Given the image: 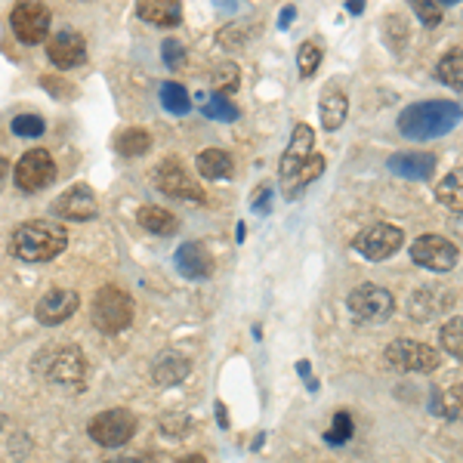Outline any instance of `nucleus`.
I'll return each instance as SVG.
<instances>
[{
	"mask_svg": "<svg viewBox=\"0 0 463 463\" xmlns=\"http://www.w3.org/2000/svg\"><path fill=\"white\" fill-rule=\"evenodd\" d=\"M69 248V232L50 220L19 222L10 235V250L25 263H50Z\"/></svg>",
	"mask_w": 463,
	"mask_h": 463,
	"instance_id": "f257e3e1",
	"label": "nucleus"
},
{
	"mask_svg": "<svg viewBox=\"0 0 463 463\" xmlns=\"http://www.w3.org/2000/svg\"><path fill=\"white\" fill-rule=\"evenodd\" d=\"M460 121V106L448 99L414 102L399 115V130L408 139H436L451 133Z\"/></svg>",
	"mask_w": 463,
	"mask_h": 463,
	"instance_id": "f03ea898",
	"label": "nucleus"
},
{
	"mask_svg": "<svg viewBox=\"0 0 463 463\" xmlns=\"http://www.w3.org/2000/svg\"><path fill=\"white\" fill-rule=\"evenodd\" d=\"M90 318L102 334H121L133 325V300L121 288L106 285L96 290L93 306H90Z\"/></svg>",
	"mask_w": 463,
	"mask_h": 463,
	"instance_id": "7ed1b4c3",
	"label": "nucleus"
},
{
	"mask_svg": "<svg viewBox=\"0 0 463 463\" xmlns=\"http://www.w3.org/2000/svg\"><path fill=\"white\" fill-rule=\"evenodd\" d=\"M34 368L41 371L47 380L53 383H84L87 380V358L78 346H56V349H43L41 355L34 358Z\"/></svg>",
	"mask_w": 463,
	"mask_h": 463,
	"instance_id": "20e7f679",
	"label": "nucleus"
},
{
	"mask_svg": "<svg viewBox=\"0 0 463 463\" xmlns=\"http://www.w3.org/2000/svg\"><path fill=\"white\" fill-rule=\"evenodd\" d=\"M386 362L395 371H408V374H432V371L442 364V355L420 340H392L386 346Z\"/></svg>",
	"mask_w": 463,
	"mask_h": 463,
	"instance_id": "39448f33",
	"label": "nucleus"
},
{
	"mask_svg": "<svg viewBox=\"0 0 463 463\" xmlns=\"http://www.w3.org/2000/svg\"><path fill=\"white\" fill-rule=\"evenodd\" d=\"M405 244V232L392 222H374V226H364L355 235L353 248L362 253L371 263H380V260H390L395 250H402Z\"/></svg>",
	"mask_w": 463,
	"mask_h": 463,
	"instance_id": "423d86ee",
	"label": "nucleus"
},
{
	"mask_svg": "<svg viewBox=\"0 0 463 463\" xmlns=\"http://www.w3.org/2000/svg\"><path fill=\"white\" fill-rule=\"evenodd\" d=\"M90 439H93L96 445L102 448H121L133 439V432H137V417L130 414V411L124 408H111V411H102V414H96L93 420H90Z\"/></svg>",
	"mask_w": 463,
	"mask_h": 463,
	"instance_id": "0eeeda50",
	"label": "nucleus"
},
{
	"mask_svg": "<svg viewBox=\"0 0 463 463\" xmlns=\"http://www.w3.org/2000/svg\"><path fill=\"white\" fill-rule=\"evenodd\" d=\"M349 312H353V318L362 321V325H383L395 312V300L386 288L358 285L353 294H349Z\"/></svg>",
	"mask_w": 463,
	"mask_h": 463,
	"instance_id": "6e6552de",
	"label": "nucleus"
},
{
	"mask_svg": "<svg viewBox=\"0 0 463 463\" xmlns=\"http://www.w3.org/2000/svg\"><path fill=\"white\" fill-rule=\"evenodd\" d=\"M155 183L164 195L179 198V201H192V204H204V189L195 183V176H189V170L183 167V161L167 158L158 164L155 170Z\"/></svg>",
	"mask_w": 463,
	"mask_h": 463,
	"instance_id": "1a4fd4ad",
	"label": "nucleus"
},
{
	"mask_svg": "<svg viewBox=\"0 0 463 463\" xmlns=\"http://www.w3.org/2000/svg\"><path fill=\"white\" fill-rule=\"evenodd\" d=\"M13 179H16V185L22 192H41L47 189L50 183L56 179V161L53 155L47 152V148H32V152H25L16 164V170H13Z\"/></svg>",
	"mask_w": 463,
	"mask_h": 463,
	"instance_id": "9d476101",
	"label": "nucleus"
},
{
	"mask_svg": "<svg viewBox=\"0 0 463 463\" xmlns=\"http://www.w3.org/2000/svg\"><path fill=\"white\" fill-rule=\"evenodd\" d=\"M411 260L430 272H451L460 260V250L442 235H420L411 244Z\"/></svg>",
	"mask_w": 463,
	"mask_h": 463,
	"instance_id": "9b49d317",
	"label": "nucleus"
},
{
	"mask_svg": "<svg viewBox=\"0 0 463 463\" xmlns=\"http://www.w3.org/2000/svg\"><path fill=\"white\" fill-rule=\"evenodd\" d=\"M13 34L19 37L22 43H41L47 41L50 34V10L43 4H19L10 16Z\"/></svg>",
	"mask_w": 463,
	"mask_h": 463,
	"instance_id": "f8f14e48",
	"label": "nucleus"
},
{
	"mask_svg": "<svg viewBox=\"0 0 463 463\" xmlns=\"http://www.w3.org/2000/svg\"><path fill=\"white\" fill-rule=\"evenodd\" d=\"M53 213L62 216V220H71V222H84L99 213V201H96V192L90 189V185L78 183V185H71V189H65L62 195L53 201Z\"/></svg>",
	"mask_w": 463,
	"mask_h": 463,
	"instance_id": "ddd939ff",
	"label": "nucleus"
},
{
	"mask_svg": "<svg viewBox=\"0 0 463 463\" xmlns=\"http://www.w3.org/2000/svg\"><path fill=\"white\" fill-rule=\"evenodd\" d=\"M78 306H80V297L74 294V290L53 288V290H47L41 300H37L34 318L41 321V325L53 327V325H62V321H69L74 312H78Z\"/></svg>",
	"mask_w": 463,
	"mask_h": 463,
	"instance_id": "4468645a",
	"label": "nucleus"
},
{
	"mask_svg": "<svg viewBox=\"0 0 463 463\" xmlns=\"http://www.w3.org/2000/svg\"><path fill=\"white\" fill-rule=\"evenodd\" d=\"M47 56L56 69H78L87 59V41L74 28H62L47 41Z\"/></svg>",
	"mask_w": 463,
	"mask_h": 463,
	"instance_id": "2eb2a0df",
	"label": "nucleus"
},
{
	"mask_svg": "<svg viewBox=\"0 0 463 463\" xmlns=\"http://www.w3.org/2000/svg\"><path fill=\"white\" fill-rule=\"evenodd\" d=\"M176 269L185 279L201 281V279H211L216 263H213V253L201 241H185L183 248L176 250Z\"/></svg>",
	"mask_w": 463,
	"mask_h": 463,
	"instance_id": "dca6fc26",
	"label": "nucleus"
},
{
	"mask_svg": "<svg viewBox=\"0 0 463 463\" xmlns=\"http://www.w3.org/2000/svg\"><path fill=\"white\" fill-rule=\"evenodd\" d=\"M312 146H316V133H312L309 124H297L294 137L288 143V152L281 155V179L290 176L294 170H300L306 161L312 158Z\"/></svg>",
	"mask_w": 463,
	"mask_h": 463,
	"instance_id": "f3484780",
	"label": "nucleus"
},
{
	"mask_svg": "<svg viewBox=\"0 0 463 463\" xmlns=\"http://www.w3.org/2000/svg\"><path fill=\"white\" fill-rule=\"evenodd\" d=\"M386 167H390L395 176H405V179H430L432 170H436V155H430V152H399V155H390Z\"/></svg>",
	"mask_w": 463,
	"mask_h": 463,
	"instance_id": "a211bd4d",
	"label": "nucleus"
},
{
	"mask_svg": "<svg viewBox=\"0 0 463 463\" xmlns=\"http://www.w3.org/2000/svg\"><path fill=\"white\" fill-rule=\"evenodd\" d=\"M349 115V99L346 93H343L340 87H327L325 93H321V102H318V118H321V127L325 130H340L343 121H346Z\"/></svg>",
	"mask_w": 463,
	"mask_h": 463,
	"instance_id": "6ab92c4d",
	"label": "nucleus"
},
{
	"mask_svg": "<svg viewBox=\"0 0 463 463\" xmlns=\"http://www.w3.org/2000/svg\"><path fill=\"white\" fill-rule=\"evenodd\" d=\"M139 19H146L148 25H158V28H174L183 19V6L176 0H143L137 6Z\"/></svg>",
	"mask_w": 463,
	"mask_h": 463,
	"instance_id": "aec40b11",
	"label": "nucleus"
},
{
	"mask_svg": "<svg viewBox=\"0 0 463 463\" xmlns=\"http://www.w3.org/2000/svg\"><path fill=\"white\" fill-rule=\"evenodd\" d=\"M321 174H325V158H321L318 152H312V158L306 161L300 170H294L290 176L281 179V195H285L288 201H294L306 189V185H309L312 179L321 176Z\"/></svg>",
	"mask_w": 463,
	"mask_h": 463,
	"instance_id": "412c9836",
	"label": "nucleus"
},
{
	"mask_svg": "<svg viewBox=\"0 0 463 463\" xmlns=\"http://www.w3.org/2000/svg\"><path fill=\"white\" fill-rule=\"evenodd\" d=\"M198 174L204 179H229L235 164H232V155L222 152V148H204V152L195 158Z\"/></svg>",
	"mask_w": 463,
	"mask_h": 463,
	"instance_id": "4be33fe9",
	"label": "nucleus"
},
{
	"mask_svg": "<svg viewBox=\"0 0 463 463\" xmlns=\"http://www.w3.org/2000/svg\"><path fill=\"white\" fill-rule=\"evenodd\" d=\"M137 220H139V226H143L146 232H152V235H174V232L179 229L176 216L170 211H164V207H158V204L139 207Z\"/></svg>",
	"mask_w": 463,
	"mask_h": 463,
	"instance_id": "5701e85b",
	"label": "nucleus"
},
{
	"mask_svg": "<svg viewBox=\"0 0 463 463\" xmlns=\"http://www.w3.org/2000/svg\"><path fill=\"white\" fill-rule=\"evenodd\" d=\"M185 374H189V362H185V358H179L176 353L161 355L158 362H155V368H152L155 383H161V386L179 383V380H185Z\"/></svg>",
	"mask_w": 463,
	"mask_h": 463,
	"instance_id": "b1692460",
	"label": "nucleus"
},
{
	"mask_svg": "<svg viewBox=\"0 0 463 463\" xmlns=\"http://www.w3.org/2000/svg\"><path fill=\"white\" fill-rule=\"evenodd\" d=\"M115 148L124 158H139V155H146L152 148V137H148V130H143V127H127L124 133H118Z\"/></svg>",
	"mask_w": 463,
	"mask_h": 463,
	"instance_id": "393cba45",
	"label": "nucleus"
},
{
	"mask_svg": "<svg viewBox=\"0 0 463 463\" xmlns=\"http://www.w3.org/2000/svg\"><path fill=\"white\" fill-rule=\"evenodd\" d=\"M430 408H432V414L445 417V420H460V383L432 392Z\"/></svg>",
	"mask_w": 463,
	"mask_h": 463,
	"instance_id": "a878e982",
	"label": "nucleus"
},
{
	"mask_svg": "<svg viewBox=\"0 0 463 463\" xmlns=\"http://www.w3.org/2000/svg\"><path fill=\"white\" fill-rule=\"evenodd\" d=\"M436 198L442 201L445 207H451L454 213H460V207H463V170L460 167H454L451 174L439 183Z\"/></svg>",
	"mask_w": 463,
	"mask_h": 463,
	"instance_id": "bb28decb",
	"label": "nucleus"
},
{
	"mask_svg": "<svg viewBox=\"0 0 463 463\" xmlns=\"http://www.w3.org/2000/svg\"><path fill=\"white\" fill-rule=\"evenodd\" d=\"M436 78L460 93V90H463V56H460V47L448 50V53L442 56V62L436 65Z\"/></svg>",
	"mask_w": 463,
	"mask_h": 463,
	"instance_id": "cd10ccee",
	"label": "nucleus"
},
{
	"mask_svg": "<svg viewBox=\"0 0 463 463\" xmlns=\"http://www.w3.org/2000/svg\"><path fill=\"white\" fill-rule=\"evenodd\" d=\"M161 106L167 109L170 115H189V111H192L189 90L179 87L176 80H167V84H161Z\"/></svg>",
	"mask_w": 463,
	"mask_h": 463,
	"instance_id": "c85d7f7f",
	"label": "nucleus"
},
{
	"mask_svg": "<svg viewBox=\"0 0 463 463\" xmlns=\"http://www.w3.org/2000/svg\"><path fill=\"white\" fill-rule=\"evenodd\" d=\"M204 115L213 118V121H238V106L235 102H229V96H211V99L204 102Z\"/></svg>",
	"mask_w": 463,
	"mask_h": 463,
	"instance_id": "c756f323",
	"label": "nucleus"
},
{
	"mask_svg": "<svg viewBox=\"0 0 463 463\" xmlns=\"http://www.w3.org/2000/svg\"><path fill=\"white\" fill-rule=\"evenodd\" d=\"M213 87L216 96H229L238 90V65L235 62H222L220 69L213 71Z\"/></svg>",
	"mask_w": 463,
	"mask_h": 463,
	"instance_id": "7c9ffc66",
	"label": "nucleus"
},
{
	"mask_svg": "<svg viewBox=\"0 0 463 463\" xmlns=\"http://www.w3.org/2000/svg\"><path fill=\"white\" fill-rule=\"evenodd\" d=\"M10 127L16 137H41V133L47 130V121H43L41 115H16Z\"/></svg>",
	"mask_w": 463,
	"mask_h": 463,
	"instance_id": "2f4dec72",
	"label": "nucleus"
},
{
	"mask_svg": "<svg viewBox=\"0 0 463 463\" xmlns=\"http://www.w3.org/2000/svg\"><path fill=\"white\" fill-rule=\"evenodd\" d=\"M463 321H460V316H454L448 325L442 327V346L451 353L454 358H460L463 355V340H460V331H463Z\"/></svg>",
	"mask_w": 463,
	"mask_h": 463,
	"instance_id": "473e14b6",
	"label": "nucleus"
},
{
	"mask_svg": "<svg viewBox=\"0 0 463 463\" xmlns=\"http://www.w3.org/2000/svg\"><path fill=\"white\" fill-rule=\"evenodd\" d=\"M325 439L331 445L349 442V439H353V417H349L346 411H337V414H334V427H331V432H327Z\"/></svg>",
	"mask_w": 463,
	"mask_h": 463,
	"instance_id": "72a5a7b5",
	"label": "nucleus"
},
{
	"mask_svg": "<svg viewBox=\"0 0 463 463\" xmlns=\"http://www.w3.org/2000/svg\"><path fill=\"white\" fill-rule=\"evenodd\" d=\"M318 62H321V50H318V43H303L300 47V53H297V65H300V74L303 78H312L318 69Z\"/></svg>",
	"mask_w": 463,
	"mask_h": 463,
	"instance_id": "f704fd0d",
	"label": "nucleus"
},
{
	"mask_svg": "<svg viewBox=\"0 0 463 463\" xmlns=\"http://www.w3.org/2000/svg\"><path fill=\"white\" fill-rule=\"evenodd\" d=\"M411 6H414L417 19H420L427 28H436L439 22H442V4H423V0H414Z\"/></svg>",
	"mask_w": 463,
	"mask_h": 463,
	"instance_id": "c9c22d12",
	"label": "nucleus"
},
{
	"mask_svg": "<svg viewBox=\"0 0 463 463\" xmlns=\"http://www.w3.org/2000/svg\"><path fill=\"white\" fill-rule=\"evenodd\" d=\"M161 50H164V62H167V69H170V71H176L179 65L185 62V50H183V43H179L176 37H167Z\"/></svg>",
	"mask_w": 463,
	"mask_h": 463,
	"instance_id": "e433bc0d",
	"label": "nucleus"
},
{
	"mask_svg": "<svg viewBox=\"0 0 463 463\" xmlns=\"http://www.w3.org/2000/svg\"><path fill=\"white\" fill-rule=\"evenodd\" d=\"M161 430L167 432V436H185V432L192 430V417L189 414H167L161 423Z\"/></svg>",
	"mask_w": 463,
	"mask_h": 463,
	"instance_id": "4c0bfd02",
	"label": "nucleus"
},
{
	"mask_svg": "<svg viewBox=\"0 0 463 463\" xmlns=\"http://www.w3.org/2000/svg\"><path fill=\"white\" fill-rule=\"evenodd\" d=\"M269 195H272V189H269V185H263V189H260L257 195L250 198V204L257 207L260 213H266L269 211Z\"/></svg>",
	"mask_w": 463,
	"mask_h": 463,
	"instance_id": "58836bf2",
	"label": "nucleus"
},
{
	"mask_svg": "<svg viewBox=\"0 0 463 463\" xmlns=\"http://www.w3.org/2000/svg\"><path fill=\"white\" fill-rule=\"evenodd\" d=\"M216 420H220V427H222V430L229 427V414H226V405H222V402L216 405Z\"/></svg>",
	"mask_w": 463,
	"mask_h": 463,
	"instance_id": "ea45409f",
	"label": "nucleus"
},
{
	"mask_svg": "<svg viewBox=\"0 0 463 463\" xmlns=\"http://www.w3.org/2000/svg\"><path fill=\"white\" fill-rule=\"evenodd\" d=\"M346 10H349V13H362V10H364V4H362V0H349Z\"/></svg>",
	"mask_w": 463,
	"mask_h": 463,
	"instance_id": "a19ab883",
	"label": "nucleus"
},
{
	"mask_svg": "<svg viewBox=\"0 0 463 463\" xmlns=\"http://www.w3.org/2000/svg\"><path fill=\"white\" fill-rule=\"evenodd\" d=\"M6 174H10V164H6L4 158H0V185L6 183Z\"/></svg>",
	"mask_w": 463,
	"mask_h": 463,
	"instance_id": "79ce46f5",
	"label": "nucleus"
},
{
	"mask_svg": "<svg viewBox=\"0 0 463 463\" xmlns=\"http://www.w3.org/2000/svg\"><path fill=\"white\" fill-rule=\"evenodd\" d=\"M290 19H294V6H288V10H285V13H281V28H285V25H288V22H290Z\"/></svg>",
	"mask_w": 463,
	"mask_h": 463,
	"instance_id": "37998d69",
	"label": "nucleus"
},
{
	"mask_svg": "<svg viewBox=\"0 0 463 463\" xmlns=\"http://www.w3.org/2000/svg\"><path fill=\"white\" fill-rule=\"evenodd\" d=\"M176 463H207L201 454H189V458H183V460H176Z\"/></svg>",
	"mask_w": 463,
	"mask_h": 463,
	"instance_id": "c03bdc74",
	"label": "nucleus"
},
{
	"mask_svg": "<svg viewBox=\"0 0 463 463\" xmlns=\"http://www.w3.org/2000/svg\"><path fill=\"white\" fill-rule=\"evenodd\" d=\"M115 463H146V460H115Z\"/></svg>",
	"mask_w": 463,
	"mask_h": 463,
	"instance_id": "a18cd8bd",
	"label": "nucleus"
}]
</instances>
